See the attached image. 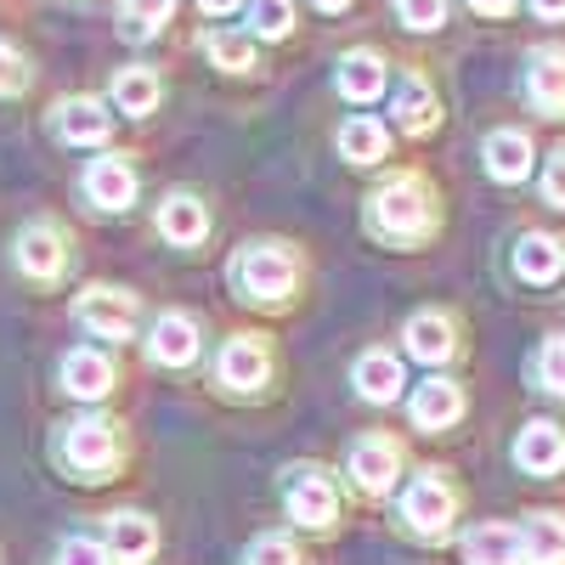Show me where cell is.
<instances>
[{
	"label": "cell",
	"instance_id": "obj_16",
	"mask_svg": "<svg viewBox=\"0 0 565 565\" xmlns=\"http://www.w3.org/2000/svg\"><path fill=\"white\" fill-rule=\"evenodd\" d=\"M193 356H199V322H193V317H181V311L159 317V322H153V362H164V367H186Z\"/></svg>",
	"mask_w": 565,
	"mask_h": 565
},
{
	"label": "cell",
	"instance_id": "obj_1",
	"mask_svg": "<svg viewBox=\"0 0 565 565\" xmlns=\"http://www.w3.org/2000/svg\"><path fill=\"white\" fill-rule=\"evenodd\" d=\"M367 221H373V232H380V238H391V244H413V238H424V232H430L436 210H430V193H424V181L402 175V181H391V186H380V193H373Z\"/></svg>",
	"mask_w": 565,
	"mask_h": 565
},
{
	"label": "cell",
	"instance_id": "obj_17",
	"mask_svg": "<svg viewBox=\"0 0 565 565\" xmlns=\"http://www.w3.org/2000/svg\"><path fill=\"white\" fill-rule=\"evenodd\" d=\"M63 385L74 396H85V402H103L114 391V362L97 356V351H68L63 356Z\"/></svg>",
	"mask_w": 565,
	"mask_h": 565
},
{
	"label": "cell",
	"instance_id": "obj_10",
	"mask_svg": "<svg viewBox=\"0 0 565 565\" xmlns=\"http://www.w3.org/2000/svg\"><path fill=\"white\" fill-rule=\"evenodd\" d=\"M526 97L537 114H565V52L548 45V52H532L526 63Z\"/></svg>",
	"mask_w": 565,
	"mask_h": 565
},
{
	"label": "cell",
	"instance_id": "obj_12",
	"mask_svg": "<svg viewBox=\"0 0 565 565\" xmlns=\"http://www.w3.org/2000/svg\"><path fill=\"white\" fill-rule=\"evenodd\" d=\"M153 548H159V526L148 521V514H114L108 521V559H119V565H141V559H153Z\"/></svg>",
	"mask_w": 565,
	"mask_h": 565
},
{
	"label": "cell",
	"instance_id": "obj_41",
	"mask_svg": "<svg viewBox=\"0 0 565 565\" xmlns=\"http://www.w3.org/2000/svg\"><path fill=\"white\" fill-rule=\"evenodd\" d=\"M311 7H317V12H345L351 0H311Z\"/></svg>",
	"mask_w": 565,
	"mask_h": 565
},
{
	"label": "cell",
	"instance_id": "obj_39",
	"mask_svg": "<svg viewBox=\"0 0 565 565\" xmlns=\"http://www.w3.org/2000/svg\"><path fill=\"white\" fill-rule=\"evenodd\" d=\"M199 7H204L210 18H226V12H238V7H244V0H199Z\"/></svg>",
	"mask_w": 565,
	"mask_h": 565
},
{
	"label": "cell",
	"instance_id": "obj_20",
	"mask_svg": "<svg viewBox=\"0 0 565 565\" xmlns=\"http://www.w3.org/2000/svg\"><path fill=\"white\" fill-rule=\"evenodd\" d=\"M159 232H164L170 244L193 249V244H204V232H210V215H204V204H199V199L175 193V199H164V210H159Z\"/></svg>",
	"mask_w": 565,
	"mask_h": 565
},
{
	"label": "cell",
	"instance_id": "obj_34",
	"mask_svg": "<svg viewBox=\"0 0 565 565\" xmlns=\"http://www.w3.org/2000/svg\"><path fill=\"white\" fill-rule=\"evenodd\" d=\"M537 373H543V385H548L554 396H565V340H548V345H543Z\"/></svg>",
	"mask_w": 565,
	"mask_h": 565
},
{
	"label": "cell",
	"instance_id": "obj_7",
	"mask_svg": "<svg viewBox=\"0 0 565 565\" xmlns=\"http://www.w3.org/2000/svg\"><path fill=\"white\" fill-rule=\"evenodd\" d=\"M396 476H402V452H396V441L367 436V441L351 447V481H356V492L385 498V492L396 487Z\"/></svg>",
	"mask_w": 565,
	"mask_h": 565
},
{
	"label": "cell",
	"instance_id": "obj_22",
	"mask_svg": "<svg viewBox=\"0 0 565 565\" xmlns=\"http://www.w3.org/2000/svg\"><path fill=\"white\" fill-rule=\"evenodd\" d=\"M407 351H413L418 362H447V356H452V322H447L441 311H418V317L407 322Z\"/></svg>",
	"mask_w": 565,
	"mask_h": 565
},
{
	"label": "cell",
	"instance_id": "obj_30",
	"mask_svg": "<svg viewBox=\"0 0 565 565\" xmlns=\"http://www.w3.org/2000/svg\"><path fill=\"white\" fill-rule=\"evenodd\" d=\"M204 52H210V63H215V68H232V74L255 68V45H249L244 34H226V29H215V34L204 40Z\"/></svg>",
	"mask_w": 565,
	"mask_h": 565
},
{
	"label": "cell",
	"instance_id": "obj_26",
	"mask_svg": "<svg viewBox=\"0 0 565 565\" xmlns=\"http://www.w3.org/2000/svg\"><path fill=\"white\" fill-rule=\"evenodd\" d=\"M521 548H526V565H559L565 559V521L532 514V521L521 526Z\"/></svg>",
	"mask_w": 565,
	"mask_h": 565
},
{
	"label": "cell",
	"instance_id": "obj_9",
	"mask_svg": "<svg viewBox=\"0 0 565 565\" xmlns=\"http://www.w3.org/2000/svg\"><path fill=\"white\" fill-rule=\"evenodd\" d=\"M215 373H221V385H232V391H260L266 373H271V356H266L260 340L244 334V340H226V345H221Z\"/></svg>",
	"mask_w": 565,
	"mask_h": 565
},
{
	"label": "cell",
	"instance_id": "obj_27",
	"mask_svg": "<svg viewBox=\"0 0 565 565\" xmlns=\"http://www.w3.org/2000/svg\"><path fill=\"white\" fill-rule=\"evenodd\" d=\"M159 74L153 68H125L119 79H114V103H119V114H130V119H141V114H153L159 108Z\"/></svg>",
	"mask_w": 565,
	"mask_h": 565
},
{
	"label": "cell",
	"instance_id": "obj_31",
	"mask_svg": "<svg viewBox=\"0 0 565 565\" xmlns=\"http://www.w3.org/2000/svg\"><path fill=\"white\" fill-rule=\"evenodd\" d=\"M249 23L260 40H289L295 29V0H249Z\"/></svg>",
	"mask_w": 565,
	"mask_h": 565
},
{
	"label": "cell",
	"instance_id": "obj_36",
	"mask_svg": "<svg viewBox=\"0 0 565 565\" xmlns=\"http://www.w3.org/2000/svg\"><path fill=\"white\" fill-rule=\"evenodd\" d=\"M57 565H108V548L103 543H90V537H68Z\"/></svg>",
	"mask_w": 565,
	"mask_h": 565
},
{
	"label": "cell",
	"instance_id": "obj_4",
	"mask_svg": "<svg viewBox=\"0 0 565 565\" xmlns=\"http://www.w3.org/2000/svg\"><path fill=\"white\" fill-rule=\"evenodd\" d=\"M232 277H238V289H244L249 300H282V295L295 289V260H289V249L255 244V249L238 255Z\"/></svg>",
	"mask_w": 565,
	"mask_h": 565
},
{
	"label": "cell",
	"instance_id": "obj_21",
	"mask_svg": "<svg viewBox=\"0 0 565 565\" xmlns=\"http://www.w3.org/2000/svg\"><path fill=\"white\" fill-rule=\"evenodd\" d=\"M436 119H441V114H436L430 85L407 74V79L396 85V125H402L407 136H430V130H436Z\"/></svg>",
	"mask_w": 565,
	"mask_h": 565
},
{
	"label": "cell",
	"instance_id": "obj_23",
	"mask_svg": "<svg viewBox=\"0 0 565 565\" xmlns=\"http://www.w3.org/2000/svg\"><path fill=\"white\" fill-rule=\"evenodd\" d=\"M340 90L351 103H373L385 90V63L373 57V52H345L340 57Z\"/></svg>",
	"mask_w": 565,
	"mask_h": 565
},
{
	"label": "cell",
	"instance_id": "obj_3",
	"mask_svg": "<svg viewBox=\"0 0 565 565\" xmlns=\"http://www.w3.org/2000/svg\"><path fill=\"white\" fill-rule=\"evenodd\" d=\"M74 317H79L85 334H97V340H130L141 306H136L130 289H114V282H103V289H85V295H79Z\"/></svg>",
	"mask_w": 565,
	"mask_h": 565
},
{
	"label": "cell",
	"instance_id": "obj_13",
	"mask_svg": "<svg viewBox=\"0 0 565 565\" xmlns=\"http://www.w3.org/2000/svg\"><path fill=\"white\" fill-rule=\"evenodd\" d=\"M52 119H57V136L74 141V148H97V141H108V125H114L97 97H68Z\"/></svg>",
	"mask_w": 565,
	"mask_h": 565
},
{
	"label": "cell",
	"instance_id": "obj_2",
	"mask_svg": "<svg viewBox=\"0 0 565 565\" xmlns=\"http://www.w3.org/2000/svg\"><path fill=\"white\" fill-rule=\"evenodd\" d=\"M119 458V436L108 418H74L63 430V463L74 469L79 481H103Z\"/></svg>",
	"mask_w": 565,
	"mask_h": 565
},
{
	"label": "cell",
	"instance_id": "obj_15",
	"mask_svg": "<svg viewBox=\"0 0 565 565\" xmlns=\"http://www.w3.org/2000/svg\"><path fill=\"white\" fill-rule=\"evenodd\" d=\"M514 463H521L526 476H554L565 463V430H554V424H526L521 441H514Z\"/></svg>",
	"mask_w": 565,
	"mask_h": 565
},
{
	"label": "cell",
	"instance_id": "obj_8",
	"mask_svg": "<svg viewBox=\"0 0 565 565\" xmlns=\"http://www.w3.org/2000/svg\"><path fill=\"white\" fill-rule=\"evenodd\" d=\"M18 266L29 271V277H40V282H52V277H63V266H68V238L57 226H23V238H18Z\"/></svg>",
	"mask_w": 565,
	"mask_h": 565
},
{
	"label": "cell",
	"instance_id": "obj_33",
	"mask_svg": "<svg viewBox=\"0 0 565 565\" xmlns=\"http://www.w3.org/2000/svg\"><path fill=\"white\" fill-rule=\"evenodd\" d=\"M18 90H29V63L18 45L0 40V97H18Z\"/></svg>",
	"mask_w": 565,
	"mask_h": 565
},
{
	"label": "cell",
	"instance_id": "obj_6",
	"mask_svg": "<svg viewBox=\"0 0 565 565\" xmlns=\"http://www.w3.org/2000/svg\"><path fill=\"white\" fill-rule=\"evenodd\" d=\"M452 509H458V498H452V487L441 476H418L407 487V498H402V521L413 532H424V537H441L447 521H452Z\"/></svg>",
	"mask_w": 565,
	"mask_h": 565
},
{
	"label": "cell",
	"instance_id": "obj_24",
	"mask_svg": "<svg viewBox=\"0 0 565 565\" xmlns=\"http://www.w3.org/2000/svg\"><path fill=\"white\" fill-rule=\"evenodd\" d=\"M356 391H362L367 402H396V396H402V362L385 356V351H367V356L356 362Z\"/></svg>",
	"mask_w": 565,
	"mask_h": 565
},
{
	"label": "cell",
	"instance_id": "obj_32",
	"mask_svg": "<svg viewBox=\"0 0 565 565\" xmlns=\"http://www.w3.org/2000/svg\"><path fill=\"white\" fill-rule=\"evenodd\" d=\"M396 18L407 29H441L447 23V0H396Z\"/></svg>",
	"mask_w": 565,
	"mask_h": 565
},
{
	"label": "cell",
	"instance_id": "obj_18",
	"mask_svg": "<svg viewBox=\"0 0 565 565\" xmlns=\"http://www.w3.org/2000/svg\"><path fill=\"white\" fill-rule=\"evenodd\" d=\"M481 153H487L492 181H526V170H532V141L521 130H492Z\"/></svg>",
	"mask_w": 565,
	"mask_h": 565
},
{
	"label": "cell",
	"instance_id": "obj_28",
	"mask_svg": "<svg viewBox=\"0 0 565 565\" xmlns=\"http://www.w3.org/2000/svg\"><path fill=\"white\" fill-rule=\"evenodd\" d=\"M340 153H345L351 164H380V159L391 153V136H385L380 119H351V125L340 130Z\"/></svg>",
	"mask_w": 565,
	"mask_h": 565
},
{
	"label": "cell",
	"instance_id": "obj_40",
	"mask_svg": "<svg viewBox=\"0 0 565 565\" xmlns=\"http://www.w3.org/2000/svg\"><path fill=\"white\" fill-rule=\"evenodd\" d=\"M537 18H565V0H532Z\"/></svg>",
	"mask_w": 565,
	"mask_h": 565
},
{
	"label": "cell",
	"instance_id": "obj_38",
	"mask_svg": "<svg viewBox=\"0 0 565 565\" xmlns=\"http://www.w3.org/2000/svg\"><path fill=\"white\" fill-rule=\"evenodd\" d=\"M469 7H476L481 18H509V12H514V0H469Z\"/></svg>",
	"mask_w": 565,
	"mask_h": 565
},
{
	"label": "cell",
	"instance_id": "obj_35",
	"mask_svg": "<svg viewBox=\"0 0 565 565\" xmlns=\"http://www.w3.org/2000/svg\"><path fill=\"white\" fill-rule=\"evenodd\" d=\"M249 565H300V554H295L289 537H260V543L249 548Z\"/></svg>",
	"mask_w": 565,
	"mask_h": 565
},
{
	"label": "cell",
	"instance_id": "obj_25",
	"mask_svg": "<svg viewBox=\"0 0 565 565\" xmlns=\"http://www.w3.org/2000/svg\"><path fill=\"white\" fill-rule=\"evenodd\" d=\"M514 271L526 282H554L565 271V249L554 238H543V232H532V238H521V249H514Z\"/></svg>",
	"mask_w": 565,
	"mask_h": 565
},
{
	"label": "cell",
	"instance_id": "obj_29",
	"mask_svg": "<svg viewBox=\"0 0 565 565\" xmlns=\"http://www.w3.org/2000/svg\"><path fill=\"white\" fill-rule=\"evenodd\" d=\"M175 12V0H119V34L125 40H153Z\"/></svg>",
	"mask_w": 565,
	"mask_h": 565
},
{
	"label": "cell",
	"instance_id": "obj_37",
	"mask_svg": "<svg viewBox=\"0 0 565 565\" xmlns=\"http://www.w3.org/2000/svg\"><path fill=\"white\" fill-rule=\"evenodd\" d=\"M543 199L565 210V148H559V153L548 159V170H543Z\"/></svg>",
	"mask_w": 565,
	"mask_h": 565
},
{
	"label": "cell",
	"instance_id": "obj_14",
	"mask_svg": "<svg viewBox=\"0 0 565 565\" xmlns=\"http://www.w3.org/2000/svg\"><path fill=\"white\" fill-rule=\"evenodd\" d=\"M463 559L469 565H526V548H521V532L492 521V526H476L463 537Z\"/></svg>",
	"mask_w": 565,
	"mask_h": 565
},
{
	"label": "cell",
	"instance_id": "obj_11",
	"mask_svg": "<svg viewBox=\"0 0 565 565\" xmlns=\"http://www.w3.org/2000/svg\"><path fill=\"white\" fill-rule=\"evenodd\" d=\"M85 199L103 204V210H125V204L136 199V170H130L119 153L90 159V170H85Z\"/></svg>",
	"mask_w": 565,
	"mask_h": 565
},
{
	"label": "cell",
	"instance_id": "obj_5",
	"mask_svg": "<svg viewBox=\"0 0 565 565\" xmlns=\"http://www.w3.org/2000/svg\"><path fill=\"white\" fill-rule=\"evenodd\" d=\"M282 498H289L295 521L311 526V532L334 526V514H340L334 487H328V476H322V469H311V463H300V469H289V476H282Z\"/></svg>",
	"mask_w": 565,
	"mask_h": 565
},
{
	"label": "cell",
	"instance_id": "obj_19",
	"mask_svg": "<svg viewBox=\"0 0 565 565\" xmlns=\"http://www.w3.org/2000/svg\"><path fill=\"white\" fill-rule=\"evenodd\" d=\"M458 413H463V396H458L452 380H430V385L413 391V424L418 430H447Z\"/></svg>",
	"mask_w": 565,
	"mask_h": 565
}]
</instances>
